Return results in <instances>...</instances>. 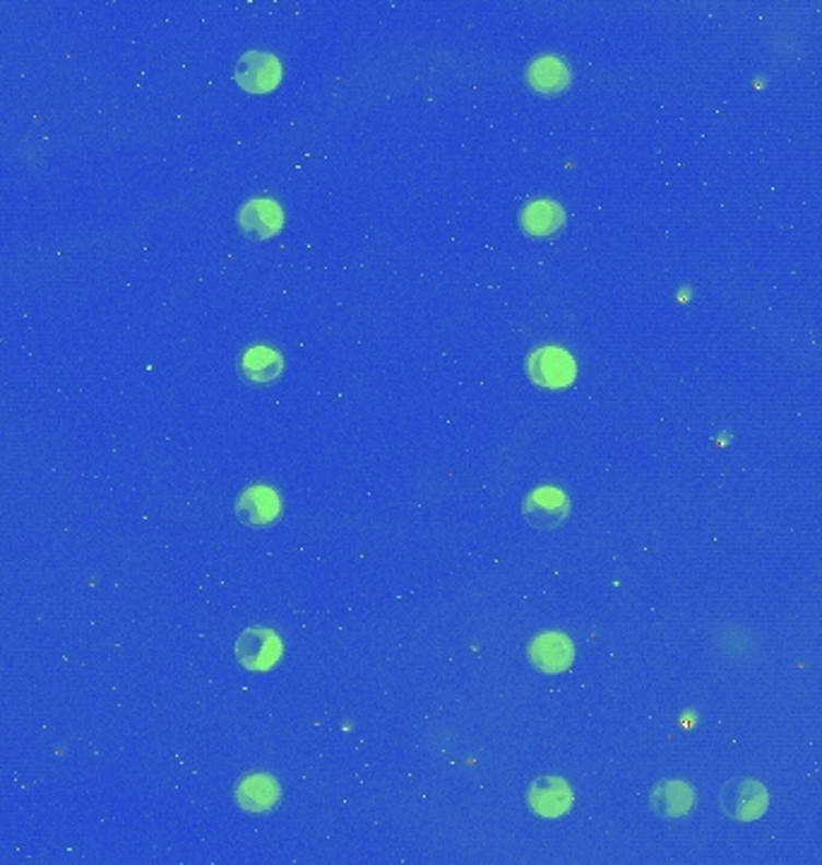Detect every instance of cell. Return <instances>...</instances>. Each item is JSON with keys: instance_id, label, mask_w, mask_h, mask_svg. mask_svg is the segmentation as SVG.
Wrapping results in <instances>:
<instances>
[{"instance_id": "6da1fadb", "label": "cell", "mask_w": 822, "mask_h": 865, "mask_svg": "<svg viewBox=\"0 0 822 865\" xmlns=\"http://www.w3.org/2000/svg\"><path fill=\"white\" fill-rule=\"evenodd\" d=\"M719 806L724 815L731 820L741 822H753L758 818H763L770 796L767 788L758 782V779H731V782L721 788L719 794Z\"/></svg>"}, {"instance_id": "7a4b0ae2", "label": "cell", "mask_w": 822, "mask_h": 865, "mask_svg": "<svg viewBox=\"0 0 822 865\" xmlns=\"http://www.w3.org/2000/svg\"><path fill=\"white\" fill-rule=\"evenodd\" d=\"M527 373L541 387L561 389L575 381V361L559 347H541L527 361Z\"/></svg>"}, {"instance_id": "3957f363", "label": "cell", "mask_w": 822, "mask_h": 865, "mask_svg": "<svg viewBox=\"0 0 822 865\" xmlns=\"http://www.w3.org/2000/svg\"><path fill=\"white\" fill-rule=\"evenodd\" d=\"M522 513L531 527L559 529L571 517V501H567V495L561 489L541 486V489H535L525 498Z\"/></svg>"}, {"instance_id": "277c9868", "label": "cell", "mask_w": 822, "mask_h": 865, "mask_svg": "<svg viewBox=\"0 0 822 865\" xmlns=\"http://www.w3.org/2000/svg\"><path fill=\"white\" fill-rule=\"evenodd\" d=\"M282 656V640L272 630L250 628L236 642V659L250 671H268Z\"/></svg>"}, {"instance_id": "5b68a950", "label": "cell", "mask_w": 822, "mask_h": 865, "mask_svg": "<svg viewBox=\"0 0 822 865\" xmlns=\"http://www.w3.org/2000/svg\"><path fill=\"white\" fill-rule=\"evenodd\" d=\"M527 800L531 810L541 818H563L573 808V788L565 779L559 776H539L531 782L527 791Z\"/></svg>"}, {"instance_id": "8992f818", "label": "cell", "mask_w": 822, "mask_h": 865, "mask_svg": "<svg viewBox=\"0 0 822 865\" xmlns=\"http://www.w3.org/2000/svg\"><path fill=\"white\" fill-rule=\"evenodd\" d=\"M529 659L543 674H561L573 666L575 647L563 632H541L529 644Z\"/></svg>"}, {"instance_id": "52a82bcc", "label": "cell", "mask_w": 822, "mask_h": 865, "mask_svg": "<svg viewBox=\"0 0 822 865\" xmlns=\"http://www.w3.org/2000/svg\"><path fill=\"white\" fill-rule=\"evenodd\" d=\"M282 66L265 51H248L236 63V82L248 92H270L280 84Z\"/></svg>"}, {"instance_id": "ba28073f", "label": "cell", "mask_w": 822, "mask_h": 865, "mask_svg": "<svg viewBox=\"0 0 822 865\" xmlns=\"http://www.w3.org/2000/svg\"><path fill=\"white\" fill-rule=\"evenodd\" d=\"M282 207L272 200H248L238 210V226L248 238H270L282 229Z\"/></svg>"}, {"instance_id": "9c48e42d", "label": "cell", "mask_w": 822, "mask_h": 865, "mask_svg": "<svg viewBox=\"0 0 822 865\" xmlns=\"http://www.w3.org/2000/svg\"><path fill=\"white\" fill-rule=\"evenodd\" d=\"M651 810H655L659 818L667 820H679L685 818L688 813L695 806V791L691 784L681 782V779H669V782H661L655 786L649 796Z\"/></svg>"}, {"instance_id": "30bf717a", "label": "cell", "mask_w": 822, "mask_h": 865, "mask_svg": "<svg viewBox=\"0 0 822 865\" xmlns=\"http://www.w3.org/2000/svg\"><path fill=\"white\" fill-rule=\"evenodd\" d=\"M280 495H277L268 486H253L244 495L238 498L236 513L240 522H246L248 527H262L280 517Z\"/></svg>"}, {"instance_id": "8fae6325", "label": "cell", "mask_w": 822, "mask_h": 865, "mask_svg": "<svg viewBox=\"0 0 822 865\" xmlns=\"http://www.w3.org/2000/svg\"><path fill=\"white\" fill-rule=\"evenodd\" d=\"M519 222H522V229L529 236L551 238L565 224V212L553 200H537L525 207L522 214H519Z\"/></svg>"}, {"instance_id": "7c38bea8", "label": "cell", "mask_w": 822, "mask_h": 865, "mask_svg": "<svg viewBox=\"0 0 822 865\" xmlns=\"http://www.w3.org/2000/svg\"><path fill=\"white\" fill-rule=\"evenodd\" d=\"M240 371H244L246 381L256 385H268L284 371V361L280 353L270 347H253L240 359Z\"/></svg>"}, {"instance_id": "4fadbf2b", "label": "cell", "mask_w": 822, "mask_h": 865, "mask_svg": "<svg viewBox=\"0 0 822 865\" xmlns=\"http://www.w3.org/2000/svg\"><path fill=\"white\" fill-rule=\"evenodd\" d=\"M527 80L537 92L555 94L567 87V82H571V70H567L563 60L553 56H543L529 66Z\"/></svg>"}, {"instance_id": "5bb4252c", "label": "cell", "mask_w": 822, "mask_h": 865, "mask_svg": "<svg viewBox=\"0 0 822 865\" xmlns=\"http://www.w3.org/2000/svg\"><path fill=\"white\" fill-rule=\"evenodd\" d=\"M238 803L244 806L246 810H268L272 808L277 800H280V786L274 784V779L258 774V776H248L244 784L238 786L236 791Z\"/></svg>"}]
</instances>
